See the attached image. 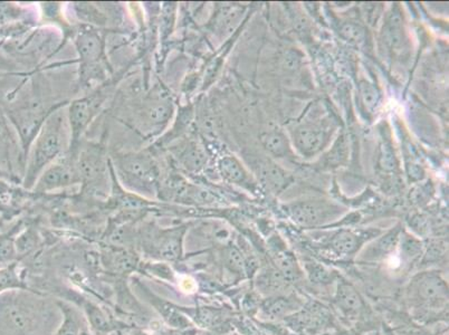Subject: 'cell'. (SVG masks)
Instances as JSON below:
<instances>
[{"mask_svg": "<svg viewBox=\"0 0 449 335\" xmlns=\"http://www.w3.org/2000/svg\"><path fill=\"white\" fill-rule=\"evenodd\" d=\"M63 105H58L50 110L33 141L25 173V188H33L43 171L70 149L71 133L67 112H63L60 109Z\"/></svg>", "mask_w": 449, "mask_h": 335, "instance_id": "obj_1", "label": "cell"}, {"mask_svg": "<svg viewBox=\"0 0 449 335\" xmlns=\"http://www.w3.org/2000/svg\"><path fill=\"white\" fill-rule=\"evenodd\" d=\"M111 165L115 179L129 192L150 197L159 194L161 172L149 152L118 153L111 160Z\"/></svg>", "mask_w": 449, "mask_h": 335, "instance_id": "obj_2", "label": "cell"}, {"mask_svg": "<svg viewBox=\"0 0 449 335\" xmlns=\"http://www.w3.org/2000/svg\"><path fill=\"white\" fill-rule=\"evenodd\" d=\"M76 167L85 192L97 196L107 192L111 161L104 147L99 143H87L82 149L79 148Z\"/></svg>", "mask_w": 449, "mask_h": 335, "instance_id": "obj_3", "label": "cell"}, {"mask_svg": "<svg viewBox=\"0 0 449 335\" xmlns=\"http://www.w3.org/2000/svg\"><path fill=\"white\" fill-rule=\"evenodd\" d=\"M109 87L104 85L92 94L81 97L70 104L67 111L68 126L71 133V142L68 152L73 155H77L82 136L87 132L90 124L93 122L103 104L109 97Z\"/></svg>", "mask_w": 449, "mask_h": 335, "instance_id": "obj_4", "label": "cell"}, {"mask_svg": "<svg viewBox=\"0 0 449 335\" xmlns=\"http://www.w3.org/2000/svg\"><path fill=\"white\" fill-rule=\"evenodd\" d=\"M76 50L80 57V79L83 84L104 79L105 46L103 37L94 29L82 31L75 37Z\"/></svg>", "mask_w": 449, "mask_h": 335, "instance_id": "obj_5", "label": "cell"}, {"mask_svg": "<svg viewBox=\"0 0 449 335\" xmlns=\"http://www.w3.org/2000/svg\"><path fill=\"white\" fill-rule=\"evenodd\" d=\"M75 184H81L76 155L67 151L43 171L33 188L36 192H50Z\"/></svg>", "mask_w": 449, "mask_h": 335, "instance_id": "obj_6", "label": "cell"}, {"mask_svg": "<svg viewBox=\"0 0 449 335\" xmlns=\"http://www.w3.org/2000/svg\"><path fill=\"white\" fill-rule=\"evenodd\" d=\"M285 212L303 227H315L329 223L332 218L341 214V208L337 204L327 200H303L293 202L285 207Z\"/></svg>", "mask_w": 449, "mask_h": 335, "instance_id": "obj_7", "label": "cell"}, {"mask_svg": "<svg viewBox=\"0 0 449 335\" xmlns=\"http://www.w3.org/2000/svg\"><path fill=\"white\" fill-rule=\"evenodd\" d=\"M173 114V103L170 95L157 93L146 99L139 111V123L142 128L152 134V131L160 132L167 126Z\"/></svg>", "mask_w": 449, "mask_h": 335, "instance_id": "obj_8", "label": "cell"}, {"mask_svg": "<svg viewBox=\"0 0 449 335\" xmlns=\"http://www.w3.org/2000/svg\"><path fill=\"white\" fill-rule=\"evenodd\" d=\"M331 132L322 123H306L293 132V143L301 155L313 157L329 142Z\"/></svg>", "mask_w": 449, "mask_h": 335, "instance_id": "obj_9", "label": "cell"}, {"mask_svg": "<svg viewBox=\"0 0 449 335\" xmlns=\"http://www.w3.org/2000/svg\"><path fill=\"white\" fill-rule=\"evenodd\" d=\"M411 287L416 297L427 307H440L446 303L448 297L446 283L435 273H425L418 276Z\"/></svg>", "mask_w": 449, "mask_h": 335, "instance_id": "obj_10", "label": "cell"}, {"mask_svg": "<svg viewBox=\"0 0 449 335\" xmlns=\"http://www.w3.org/2000/svg\"><path fill=\"white\" fill-rule=\"evenodd\" d=\"M171 152L178 165L187 172H198L207 163V153L204 145L195 138H181L171 145Z\"/></svg>", "mask_w": 449, "mask_h": 335, "instance_id": "obj_11", "label": "cell"}, {"mask_svg": "<svg viewBox=\"0 0 449 335\" xmlns=\"http://www.w3.org/2000/svg\"><path fill=\"white\" fill-rule=\"evenodd\" d=\"M251 167L259 184L269 192L278 194L290 185L291 177L272 160L261 157L251 158Z\"/></svg>", "mask_w": 449, "mask_h": 335, "instance_id": "obj_12", "label": "cell"}, {"mask_svg": "<svg viewBox=\"0 0 449 335\" xmlns=\"http://www.w3.org/2000/svg\"><path fill=\"white\" fill-rule=\"evenodd\" d=\"M218 169H220L222 178L230 184H235L237 186L249 189V190L255 188V182L249 176V173L246 171L245 168L235 157L224 155V157L220 158V161H218Z\"/></svg>", "mask_w": 449, "mask_h": 335, "instance_id": "obj_13", "label": "cell"}, {"mask_svg": "<svg viewBox=\"0 0 449 335\" xmlns=\"http://www.w3.org/2000/svg\"><path fill=\"white\" fill-rule=\"evenodd\" d=\"M185 228L178 227L166 231L156 238L158 255L166 260H175L183 251V237Z\"/></svg>", "mask_w": 449, "mask_h": 335, "instance_id": "obj_14", "label": "cell"}, {"mask_svg": "<svg viewBox=\"0 0 449 335\" xmlns=\"http://www.w3.org/2000/svg\"><path fill=\"white\" fill-rule=\"evenodd\" d=\"M384 38L392 50L400 52L405 48L406 33L404 19H402L401 11L397 7L392 9L386 17V24H384Z\"/></svg>", "mask_w": 449, "mask_h": 335, "instance_id": "obj_15", "label": "cell"}, {"mask_svg": "<svg viewBox=\"0 0 449 335\" xmlns=\"http://www.w3.org/2000/svg\"><path fill=\"white\" fill-rule=\"evenodd\" d=\"M261 145L269 155L275 158H288L292 155L290 141L280 128H272L261 134Z\"/></svg>", "mask_w": 449, "mask_h": 335, "instance_id": "obj_16", "label": "cell"}, {"mask_svg": "<svg viewBox=\"0 0 449 335\" xmlns=\"http://www.w3.org/2000/svg\"><path fill=\"white\" fill-rule=\"evenodd\" d=\"M335 302L339 309L349 317L359 314L362 309V300L350 284H340Z\"/></svg>", "mask_w": 449, "mask_h": 335, "instance_id": "obj_17", "label": "cell"}, {"mask_svg": "<svg viewBox=\"0 0 449 335\" xmlns=\"http://www.w3.org/2000/svg\"><path fill=\"white\" fill-rule=\"evenodd\" d=\"M362 243V237L355 231H341L335 234L330 241V247L337 255L347 256L355 254Z\"/></svg>", "mask_w": 449, "mask_h": 335, "instance_id": "obj_18", "label": "cell"}, {"mask_svg": "<svg viewBox=\"0 0 449 335\" xmlns=\"http://www.w3.org/2000/svg\"><path fill=\"white\" fill-rule=\"evenodd\" d=\"M294 309H296L294 304L286 297L269 299L261 304V313L269 321H276V319L286 317L294 311Z\"/></svg>", "mask_w": 449, "mask_h": 335, "instance_id": "obj_19", "label": "cell"}, {"mask_svg": "<svg viewBox=\"0 0 449 335\" xmlns=\"http://www.w3.org/2000/svg\"><path fill=\"white\" fill-rule=\"evenodd\" d=\"M400 239V229H394L386 236L379 239L374 246L368 249L367 257L370 260H379L384 256H389L397 247Z\"/></svg>", "mask_w": 449, "mask_h": 335, "instance_id": "obj_20", "label": "cell"}, {"mask_svg": "<svg viewBox=\"0 0 449 335\" xmlns=\"http://www.w3.org/2000/svg\"><path fill=\"white\" fill-rule=\"evenodd\" d=\"M274 260L277 270L282 273L286 280H296L300 275L298 264L292 254L285 249L275 248Z\"/></svg>", "mask_w": 449, "mask_h": 335, "instance_id": "obj_21", "label": "cell"}, {"mask_svg": "<svg viewBox=\"0 0 449 335\" xmlns=\"http://www.w3.org/2000/svg\"><path fill=\"white\" fill-rule=\"evenodd\" d=\"M153 304L154 307H157L158 311L160 312V314L167 321L168 324L171 325L175 329H188V327H191L189 319L183 317L179 312V309L173 307L171 304L161 301V300H157V301L153 302Z\"/></svg>", "mask_w": 449, "mask_h": 335, "instance_id": "obj_22", "label": "cell"}, {"mask_svg": "<svg viewBox=\"0 0 449 335\" xmlns=\"http://www.w3.org/2000/svg\"><path fill=\"white\" fill-rule=\"evenodd\" d=\"M359 92H360L361 102L364 109L369 113L374 112L382 100V94L378 87L374 83L362 79L359 84Z\"/></svg>", "mask_w": 449, "mask_h": 335, "instance_id": "obj_23", "label": "cell"}, {"mask_svg": "<svg viewBox=\"0 0 449 335\" xmlns=\"http://www.w3.org/2000/svg\"><path fill=\"white\" fill-rule=\"evenodd\" d=\"M18 253H17L15 238L13 236L0 235V270L13 266L16 262Z\"/></svg>", "mask_w": 449, "mask_h": 335, "instance_id": "obj_24", "label": "cell"}, {"mask_svg": "<svg viewBox=\"0 0 449 335\" xmlns=\"http://www.w3.org/2000/svg\"><path fill=\"white\" fill-rule=\"evenodd\" d=\"M84 309H85L87 317H89L90 324L97 333L110 332L112 325L107 319V315L103 313L102 309L94 304L90 303V302L85 303Z\"/></svg>", "mask_w": 449, "mask_h": 335, "instance_id": "obj_25", "label": "cell"}, {"mask_svg": "<svg viewBox=\"0 0 449 335\" xmlns=\"http://www.w3.org/2000/svg\"><path fill=\"white\" fill-rule=\"evenodd\" d=\"M339 33L342 38L351 44L357 45V46H362V45L366 44V29L363 28L361 25L355 24L352 21H347V23L341 24Z\"/></svg>", "mask_w": 449, "mask_h": 335, "instance_id": "obj_26", "label": "cell"}, {"mask_svg": "<svg viewBox=\"0 0 449 335\" xmlns=\"http://www.w3.org/2000/svg\"><path fill=\"white\" fill-rule=\"evenodd\" d=\"M347 157V141H345V136H340L333 148H332L331 151L328 153L327 157L324 159V165L329 168L339 167L340 165H342L345 163Z\"/></svg>", "mask_w": 449, "mask_h": 335, "instance_id": "obj_27", "label": "cell"}, {"mask_svg": "<svg viewBox=\"0 0 449 335\" xmlns=\"http://www.w3.org/2000/svg\"><path fill=\"white\" fill-rule=\"evenodd\" d=\"M64 314V322L58 329L56 335H80L82 333L81 325L75 312L70 307L60 305Z\"/></svg>", "mask_w": 449, "mask_h": 335, "instance_id": "obj_28", "label": "cell"}, {"mask_svg": "<svg viewBox=\"0 0 449 335\" xmlns=\"http://www.w3.org/2000/svg\"><path fill=\"white\" fill-rule=\"evenodd\" d=\"M136 258L134 254L122 251L114 253L112 256V266L119 273H128L136 268Z\"/></svg>", "mask_w": 449, "mask_h": 335, "instance_id": "obj_29", "label": "cell"}, {"mask_svg": "<svg viewBox=\"0 0 449 335\" xmlns=\"http://www.w3.org/2000/svg\"><path fill=\"white\" fill-rule=\"evenodd\" d=\"M224 260L230 270L236 273H244L246 270V260L243 254L236 247L230 246L224 251Z\"/></svg>", "mask_w": 449, "mask_h": 335, "instance_id": "obj_30", "label": "cell"}, {"mask_svg": "<svg viewBox=\"0 0 449 335\" xmlns=\"http://www.w3.org/2000/svg\"><path fill=\"white\" fill-rule=\"evenodd\" d=\"M37 243V235L33 229H26L17 239H15L17 253L18 255H25L32 251Z\"/></svg>", "mask_w": 449, "mask_h": 335, "instance_id": "obj_31", "label": "cell"}, {"mask_svg": "<svg viewBox=\"0 0 449 335\" xmlns=\"http://www.w3.org/2000/svg\"><path fill=\"white\" fill-rule=\"evenodd\" d=\"M18 287H21V284L13 270V266L0 270V294Z\"/></svg>", "mask_w": 449, "mask_h": 335, "instance_id": "obj_32", "label": "cell"}, {"mask_svg": "<svg viewBox=\"0 0 449 335\" xmlns=\"http://www.w3.org/2000/svg\"><path fill=\"white\" fill-rule=\"evenodd\" d=\"M380 165L382 169L386 171H392L397 168V160L394 157V151L391 147L384 144L382 149V155H380Z\"/></svg>", "mask_w": 449, "mask_h": 335, "instance_id": "obj_33", "label": "cell"}, {"mask_svg": "<svg viewBox=\"0 0 449 335\" xmlns=\"http://www.w3.org/2000/svg\"><path fill=\"white\" fill-rule=\"evenodd\" d=\"M308 272L311 280L315 283H325L330 278V273L319 265H308Z\"/></svg>", "mask_w": 449, "mask_h": 335, "instance_id": "obj_34", "label": "cell"}, {"mask_svg": "<svg viewBox=\"0 0 449 335\" xmlns=\"http://www.w3.org/2000/svg\"><path fill=\"white\" fill-rule=\"evenodd\" d=\"M9 149V133L7 126L0 122V157L7 159Z\"/></svg>", "mask_w": 449, "mask_h": 335, "instance_id": "obj_35", "label": "cell"}, {"mask_svg": "<svg viewBox=\"0 0 449 335\" xmlns=\"http://www.w3.org/2000/svg\"><path fill=\"white\" fill-rule=\"evenodd\" d=\"M180 288L185 293L191 294L193 292H196L197 284L193 278L185 276L180 280Z\"/></svg>", "mask_w": 449, "mask_h": 335, "instance_id": "obj_36", "label": "cell"}, {"mask_svg": "<svg viewBox=\"0 0 449 335\" xmlns=\"http://www.w3.org/2000/svg\"><path fill=\"white\" fill-rule=\"evenodd\" d=\"M11 189L6 181L0 179V202H6L11 197Z\"/></svg>", "mask_w": 449, "mask_h": 335, "instance_id": "obj_37", "label": "cell"}, {"mask_svg": "<svg viewBox=\"0 0 449 335\" xmlns=\"http://www.w3.org/2000/svg\"><path fill=\"white\" fill-rule=\"evenodd\" d=\"M197 331L193 327L188 329H175V330H170L166 333V335H196Z\"/></svg>", "mask_w": 449, "mask_h": 335, "instance_id": "obj_38", "label": "cell"}, {"mask_svg": "<svg viewBox=\"0 0 449 335\" xmlns=\"http://www.w3.org/2000/svg\"><path fill=\"white\" fill-rule=\"evenodd\" d=\"M7 173L5 172V171L1 170V169H0V179H3V178H7Z\"/></svg>", "mask_w": 449, "mask_h": 335, "instance_id": "obj_39", "label": "cell"}, {"mask_svg": "<svg viewBox=\"0 0 449 335\" xmlns=\"http://www.w3.org/2000/svg\"><path fill=\"white\" fill-rule=\"evenodd\" d=\"M132 335H148L146 333L141 332V331H138V332H134Z\"/></svg>", "mask_w": 449, "mask_h": 335, "instance_id": "obj_40", "label": "cell"}, {"mask_svg": "<svg viewBox=\"0 0 449 335\" xmlns=\"http://www.w3.org/2000/svg\"><path fill=\"white\" fill-rule=\"evenodd\" d=\"M80 335H90V334H87V333H85V332H82L81 334Z\"/></svg>", "mask_w": 449, "mask_h": 335, "instance_id": "obj_41", "label": "cell"}, {"mask_svg": "<svg viewBox=\"0 0 449 335\" xmlns=\"http://www.w3.org/2000/svg\"><path fill=\"white\" fill-rule=\"evenodd\" d=\"M413 335H421V334H413Z\"/></svg>", "mask_w": 449, "mask_h": 335, "instance_id": "obj_42", "label": "cell"}]
</instances>
